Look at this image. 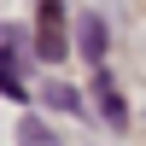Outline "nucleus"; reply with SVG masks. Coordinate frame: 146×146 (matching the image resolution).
Instances as JSON below:
<instances>
[{"instance_id":"obj_3","label":"nucleus","mask_w":146,"mask_h":146,"mask_svg":"<svg viewBox=\"0 0 146 146\" xmlns=\"http://www.w3.org/2000/svg\"><path fill=\"white\" fill-rule=\"evenodd\" d=\"M23 146H58V140L47 135V123H35V117H29V123H23Z\"/></svg>"},{"instance_id":"obj_4","label":"nucleus","mask_w":146,"mask_h":146,"mask_svg":"<svg viewBox=\"0 0 146 146\" xmlns=\"http://www.w3.org/2000/svg\"><path fill=\"white\" fill-rule=\"evenodd\" d=\"M100 100H105V117L123 123V105H117V94H111V82H105V76H100Z\"/></svg>"},{"instance_id":"obj_2","label":"nucleus","mask_w":146,"mask_h":146,"mask_svg":"<svg viewBox=\"0 0 146 146\" xmlns=\"http://www.w3.org/2000/svg\"><path fill=\"white\" fill-rule=\"evenodd\" d=\"M76 41H82V58H94V64H100V53H105V23L94 18V12L76 23Z\"/></svg>"},{"instance_id":"obj_1","label":"nucleus","mask_w":146,"mask_h":146,"mask_svg":"<svg viewBox=\"0 0 146 146\" xmlns=\"http://www.w3.org/2000/svg\"><path fill=\"white\" fill-rule=\"evenodd\" d=\"M35 41H41V58H64V6H58V0H41Z\"/></svg>"}]
</instances>
